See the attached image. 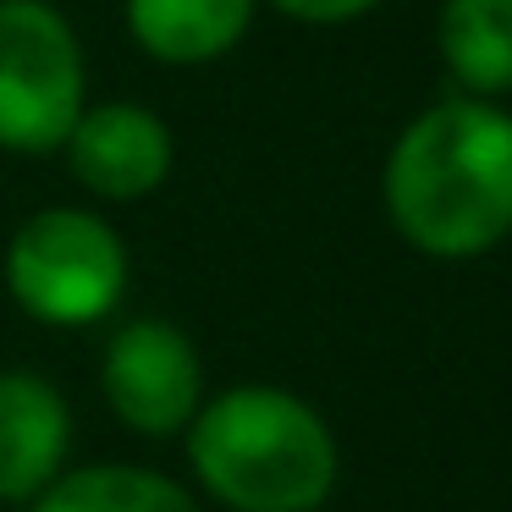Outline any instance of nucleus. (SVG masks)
<instances>
[{
    "instance_id": "9d476101",
    "label": "nucleus",
    "mask_w": 512,
    "mask_h": 512,
    "mask_svg": "<svg viewBox=\"0 0 512 512\" xmlns=\"http://www.w3.org/2000/svg\"><path fill=\"white\" fill-rule=\"evenodd\" d=\"M34 512H199L193 496L177 479L133 463H100V468H72L61 474Z\"/></svg>"
},
{
    "instance_id": "0eeeda50",
    "label": "nucleus",
    "mask_w": 512,
    "mask_h": 512,
    "mask_svg": "<svg viewBox=\"0 0 512 512\" xmlns=\"http://www.w3.org/2000/svg\"><path fill=\"white\" fill-rule=\"evenodd\" d=\"M72 413L61 391L34 369H0V501H39L67 474Z\"/></svg>"
},
{
    "instance_id": "423d86ee",
    "label": "nucleus",
    "mask_w": 512,
    "mask_h": 512,
    "mask_svg": "<svg viewBox=\"0 0 512 512\" xmlns=\"http://www.w3.org/2000/svg\"><path fill=\"white\" fill-rule=\"evenodd\" d=\"M67 166L94 199L111 204H133L149 199L160 182L171 177V127L160 122L149 105L133 100H105V105H83L78 127L67 133Z\"/></svg>"
},
{
    "instance_id": "20e7f679",
    "label": "nucleus",
    "mask_w": 512,
    "mask_h": 512,
    "mask_svg": "<svg viewBox=\"0 0 512 512\" xmlns=\"http://www.w3.org/2000/svg\"><path fill=\"white\" fill-rule=\"evenodd\" d=\"M83 45L50 0H0V149L56 155L83 116Z\"/></svg>"
},
{
    "instance_id": "7ed1b4c3",
    "label": "nucleus",
    "mask_w": 512,
    "mask_h": 512,
    "mask_svg": "<svg viewBox=\"0 0 512 512\" xmlns=\"http://www.w3.org/2000/svg\"><path fill=\"white\" fill-rule=\"evenodd\" d=\"M6 292L45 325H94L127 292V248L94 210H39L6 243Z\"/></svg>"
},
{
    "instance_id": "6e6552de",
    "label": "nucleus",
    "mask_w": 512,
    "mask_h": 512,
    "mask_svg": "<svg viewBox=\"0 0 512 512\" xmlns=\"http://www.w3.org/2000/svg\"><path fill=\"white\" fill-rule=\"evenodd\" d=\"M259 0H127V34L166 67H204L243 45Z\"/></svg>"
},
{
    "instance_id": "f03ea898",
    "label": "nucleus",
    "mask_w": 512,
    "mask_h": 512,
    "mask_svg": "<svg viewBox=\"0 0 512 512\" xmlns=\"http://www.w3.org/2000/svg\"><path fill=\"white\" fill-rule=\"evenodd\" d=\"M199 485L232 512H320L336 490V435L281 386H232L188 424Z\"/></svg>"
},
{
    "instance_id": "9b49d317",
    "label": "nucleus",
    "mask_w": 512,
    "mask_h": 512,
    "mask_svg": "<svg viewBox=\"0 0 512 512\" xmlns=\"http://www.w3.org/2000/svg\"><path fill=\"white\" fill-rule=\"evenodd\" d=\"M270 6L298 23H353V17L375 12L380 0H270Z\"/></svg>"
},
{
    "instance_id": "f257e3e1",
    "label": "nucleus",
    "mask_w": 512,
    "mask_h": 512,
    "mask_svg": "<svg viewBox=\"0 0 512 512\" xmlns=\"http://www.w3.org/2000/svg\"><path fill=\"white\" fill-rule=\"evenodd\" d=\"M386 210L435 259H474L512 237V116L474 94L413 116L386 160Z\"/></svg>"
},
{
    "instance_id": "39448f33",
    "label": "nucleus",
    "mask_w": 512,
    "mask_h": 512,
    "mask_svg": "<svg viewBox=\"0 0 512 512\" xmlns=\"http://www.w3.org/2000/svg\"><path fill=\"white\" fill-rule=\"evenodd\" d=\"M105 402L138 435H177L204 408V364L171 320H133L111 336L100 364Z\"/></svg>"
},
{
    "instance_id": "1a4fd4ad",
    "label": "nucleus",
    "mask_w": 512,
    "mask_h": 512,
    "mask_svg": "<svg viewBox=\"0 0 512 512\" xmlns=\"http://www.w3.org/2000/svg\"><path fill=\"white\" fill-rule=\"evenodd\" d=\"M441 61L474 100L512 89V0H446Z\"/></svg>"
}]
</instances>
